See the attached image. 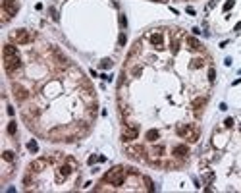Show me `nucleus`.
Masks as SVG:
<instances>
[{
  "label": "nucleus",
  "instance_id": "27",
  "mask_svg": "<svg viewBox=\"0 0 241 193\" xmlns=\"http://www.w3.org/2000/svg\"><path fill=\"white\" fill-rule=\"evenodd\" d=\"M145 184H147V187H149V189H150V191H153V189H154V187H153V181H150L149 178H145Z\"/></svg>",
  "mask_w": 241,
  "mask_h": 193
},
{
  "label": "nucleus",
  "instance_id": "26",
  "mask_svg": "<svg viewBox=\"0 0 241 193\" xmlns=\"http://www.w3.org/2000/svg\"><path fill=\"white\" fill-rule=\"evenodd\" d=\"M229 8H233V0H228V2L224 4V10H226V12H228Z\"/></svg>",
  "mask_w": 241,
  "mask_h": 193
},
{
  "label": "nucleus",
  "instance_id": "7",
  "mask_svg": "<svg viewBox=\"0 0 241 193\" xmlns=\"http://www.w3.org/2000/svg\"><path fill=\"white\" fill-rule=\"evenodd\" d=\"M23 118L27 120V122H29V126H31V122H35V120L39 118V110H37V108H31V110H25V112H23Z\"/></svg>",
  "mask_w": 241,
  "mask_h": 193
},
{
  "label": "nucleus",
  "instance_id": "14",
  "mask_svg": "<svg viewBox=\"0 0 241 193\" xmlns=\"http://www.w3.org/2000/svg\"><path fill=\"white\" fill-rule=\"evenodd\" d=\"M127 155H131V156H141V155H143V147H129V149H127Z\"/></svg>",
  "mask_w": 241,
  "mask_h": 193
},
{
  "label": "nucleus",
  "instance_id": "19",
  "mask_svg": "<svg viewBox=\"0 0 241 193\" xmlns=\"http://www.w3.org/2000/svg\"><path fill=\"white\" fill-rule=\"evenodd\" d=\"M14 158L15 156H14L12 151H6V153H4V160H6V162H14Z\"/></svg>",
  "mask_w": 241,
  "mask_h": 193
},
{
  "label": "nucleus",
  "instance_id": "5",
  "mask_svg": "<svg viewBox=\"0 0 241 193\" xmlns=\"http://www.w3.org/2000/svg\"><path fill=\"white\" fill-rule=\"evenodd\" d=\"M137 135H139L137 126H127V128H124V131H122V139L124 141H133V139H137Z\"/></svg>",
  "mask_w": 241,
  "mask_h": 193
},
{
  "label": "nucleus",
  "instance_id": "4",
  "mask_svg": "<svg viewBox=\"0 0 241 193\" xmlns=\"http://www.w3.org/2000/svg\"><path fill=\"white\" fill-rule=\"evenodd\" d=\"M10 37H12V41H15L18 45H27V43H31L33 35H31L27 29H15Z\"/></svg>",
  "mask_w": 241,
  "mask_h": 193
},
{
  "label": "nucleus",
  "instance_id": "9",
  "mask_svg": "<svg viewBox=\"0 0 241 193\" xmlns=\"http://www.w3.org/2000/svg\"><path fill=\"white\" fill-rule=\"evenodd\" d=\"M45 166H46V158H37V160H33V162H31L29 168L33 170V172H41Z\"/></svg>",
  "mask_w": 241,
  "mask_h": 193
},
{
  "label": "nucleus",
  "instance_id": "10",
  "mask_svg": "<svg viewBox=\"0 0 241 193\" xmlns=\"http://www.w3.org/2000/svg\"><path fill=\"white\" fill-rule=\"evenodd\" d=\"M150 43H153L156 48H160L162 46V33H153L150 35Z\"/></svg>",
  "mask_w": 241,
  "mask_h": 193
},
{
  "label": "nucleus",
  "instance_id": "6",
  "mask_svg": "<svg viewBox=\"0 0 241 193\" xmlns=\"http://www.w3.org/2000/svg\"><path fill=\"white\" fill-rule=\"evenodd\" d=\"M14 97L18 98V101H25V98L29 97V93H27V89H25V87H21V85H14Z\"/></svg>",
  "mask_w": 241,
  "mask_h": 193
},
{
  "label": "nucleus",
  "instance_id": "11",
  "mask_svg": "<svg viewBox=\"0 0 241 193\" xmlns=\"http://www.w3.org/2000/svg\"><path fill=\"white\" fill-rule=\"evenodd\" d=\"M2 54L4 56H14V54H18V48L12 46V45H6V46H4V50H2Z\"/></svg>",
  "mask_w": 241,
  "mask_h": 193
},
{
  "label": "nucleus",
  "instance_id": "21",
  "mask_svg": "<svg viewBox=\"0 0 241 193\" xmlns=\"http://www.w3.org/2000/svg\"><path fill=\"white\" fill-rule=\"evenodd\" d=\"M125 41H127L125 33H120V37H118V45H120V46H124V45H125Z\"/></svg>",
  "mask_w": 241,
  "mask_h": 193
},
{
  "label": "nucleus",
  "instance_id": "15",
  "mask_svg": "<svg viewBox=\"0 0 241 193\" xmlns=\"http://www.w3.org/2000/svg\"><path fill=\"white\" fill-rule=\"evenodd\" d=\"M147 139H149V141H156V139H158V129H149V131H147Z\"/></svg>",
  "mask_w": 241,
  "mask_h": 193
},
{
  "label": "nucleus",
  "instance_id": "3",
  "mask_svg": "<svg viewBox=\"0 0 241 193\" xmlns=\"http://www.w3.org/2000/svg\"><path fill=\"white\" fill-rule=\"evenodd\" d=\"M177 133H180L181 137H185L187 141H191V143H195L197 139H199V129L193 128V126H189V124L180 126V128H177Z\"/></svg>",
  "mask_w": 241,
  "mask_h": 193
},
{
  "label": "nucleus",
  "instance_id": "12",
  "mask_svg": "<svg viewBox=\"0 0 241 193\" xmlns=\"http://www.w3.org/2000/svg\"><path fill=\"white\" fill-rule=\"evenodd\" d=\"M70 172H71V168H70V166H60V170H58V176H60V180L68 178V176H70Z\"/></svg>",
  "mask_w": 241,
  "mask_h": 193
},
{
  "label": "nucleus",
  "instance_id": "2",
  "mask_svg": "<svg viewBox=\"0 0 241 193\" xmlns=\"http://www.w3.org/2000/svg\"><path fill=\"white\" fill-rule=\"evenodd\" d=\"M21 68V60H19V54H14V56H4V70L8 72L10 75L15 74V72Z\"/></svg>",
  "mask_w": 241,
  "mask_h": 193
},
{
  "label": "nucleus",
  "instance_id": "8",
  "mask_svg": "<svg viewBox=\"0 0 241 193\" xmlns=\"http://www.w3.org/2000/svg\"><path fill=\"white\" fill-rule=\"evenodd\" d=\"M174 155L180 156V158H183V156L189 155V147H187V145H176V147H174Z\"/></svg>",
  "mask_w": 241,
  "mask_h": 193
},
{
  "label": "nucleus",
  "instance_id": "30",
  "mask_svg": "<svg viewBox=\"0 0 241 193\" xmlns=\"http://www.w3.org/2000/svg\"><path fill=\"white\" fill-rule=\"evenodd\" d=\"M154 2H164V0H154Z\"/></svg>",
  "mask_w": 241,
  "mask_h": 193
},
{
  "label": "nucleus",
  "instance_id": "13",
  "mask_svg": "<svg viewBox=\"0 0 241 193\" xmlns=\"http://www.w3.org/2000/svg\"><path fill=\"white\" fill-rule=\"evenodd\" d=\"M187 45H189V48H191V50L201 48V45H199V41H197L195 37H187Z\"/></svg>",
  "mask_w": 241,
  "mask_h": 193
},
{
  "label": "nucleus",
  "instance_id": "1",
  "mask_svg": "<svg viewBox=\"0 0 241 193\" xmlns=\"http://www.w3.org/2000/svg\"><path fill=\"white\" fill-rule=\"evenodd\" d=\"M124 180H125V168H122V166L110 170L108 174L104 176V181H108V184H112V185H122Z\"/></svg>",
  "mask_w": 241,
  "mask_h": 193
},
{
  "label": "nucleus",
  "instance_id": "28",
  "mask_svg": "<svg viewBox=\"0 0 241 193\" xmlns=\"http://www.w3.org/2000/svg\"><path fill=\"white\" fill-rule=\"evenodd\" d=\"M224 126H226V128H232V126H233V120H232V118H228L226 122H224Z\"/></svg>",
  "mask_w": 241,
  "mask_h": 193
},
{
  "label": "nucleus",
  "instance_id": "16",
  "mask_svg": "<svg viewBox=\"0 0 241 193\" xmlns=\"http://www.w3.org/2000/svg\"><path fill=\"white\" fill-rule=\"evenodd\" d=\"M27 149L31 151V153H37V151H39V145H37V141H35V139H31V141L27 143Z\"/></svg>",
  "mask_w": 241,
  "mask_h": 193
},
{
  "label": "nucleus",
  "instance_id": "17",
  "mask_svg": "<svg viewBox=\"0 0 241 193\" xmlns=\"http://www.w3.org/2000/svg\"><path fill=\"white\" fill-rule=\"evenodd\" d=\"M15 131H18V124H15L14 120H12V122L8 124V133H10V135H14Z\"/></svg>",
  "mask_w": 241,
  "mask_h": 193
},
{
  "label": "nucleus",
  "instance_id": "22",
  "mask_svg": "<svg viewBox=\"0 0 241 193\" xmlns=\"http://www.w3.org/2000/svg\"><path fill=\"white\" fill-rule=\"evenodd\" d=\"M216 79V72H214V68H210L208 70V81H214Z\"/></svg>",
  "mask_w": 241,
  "mask_h": 193
},
{
  "label": "nucleus",
  "instance_id": "18",
  "mask_svg": "<svg viewBox=\"0 0 241 193\" xmlns=\"http://www.w3.org/2000/svg\"><path fill=\"white\" fill-rule=\"evenodd\" d=\"M205 102H206V98H195V101H193V106H195L197 110H199V108H201Z\"/></svg>",
  "mask_w": 241,
  "mask_h": 193
},
{
  "label": "nucleus",
  "instance_id": "23",
  "mask_svg": "<svg viewBox=\"0 0 241 193\" xmlns=\"http://www.w3.org/2000/svg\"><path fill=\"white\" fill-rule=\"evenodd\" d=\"M212 178H214V174H212V172H208V174L205 176V184H210V181H212Z\"/></svg>",
  "mask_w": 241,
  "mask_h": 193
},
{
  "label": "nucleus",
  "instance_id": "20",
  "mask_svg": "<svg viewBox=\"0 0 241 193\" xmlns=\"http://www.w3.org/2000/svg\"><path fill=\"white\" fill-rule=\"evenodd\" d=\"M101 68H102V70H106V68H112V60H110V58H104V60L101 62Z\"/></svg>",
  "mask_w": 241,
  "mask_h": 193
},
{
  "label": "nucleus",
  "instance_id": "25",
  "mask_svg": "<svg viewBox=\"0 0 241 193\" xmlns=\"http://www.w3.org/2000/svg\"><path fill=\"white\" fill-rule=\"evenodd\" d=\"M120 25H122V27L127 25V18H125V15H120Z\"/></svg>",
  "mask_w": 241,
  "mask_h": 193
},
{
  "label": "nucleus",
  "instance_id": "24",
  "mask_svg": "<svg viewBox=\"0 0 241 193\" xmlns=\"http://www.w3.org/2000/svg\"><path fill=\"white\" fill-rule=\"evenodd\" d=\"M201 66H203V60H199V58L193 60V64H191V68H201Z\"/></svg>",
  "mask_w": 241,
  "mask_h": 193
},
{
  "label": "nucleus",
  "instance_id": "29",
  "mask_svg": "<svg viewBox=\"0 0 241 193\" xmlns=\"http://www.w3.org/2000/svg\"><path fill=\"white\" fill-rule=\"evenodd\" d=\"M50 14H52V19H56V22H58V15H56V10H54V8L50 10Z\"/></svg>",
  "mask_w": 241,
  "mask_h": 193
}]
</instances>
